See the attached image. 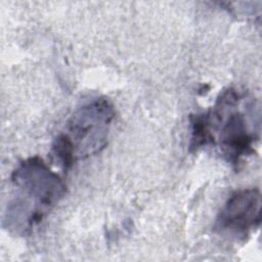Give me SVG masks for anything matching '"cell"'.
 <instances>
[{
    "mask_svg": "<svg viewBox=\"0 0 262 262\" xmlns=\"http://www.w3.org/2000/svg\"><path fill=\"white\" fill-rule=\"evenodd\" d=\"M115 110L110 100L95 99L81 106L68 122L66 133L76 150L77 158L98 152L106 144Z\"/></svg>",
    "mask_w": 262,
    "mask_h": 262,
    "instance_id": "obj_1",
    "label": "cell"
},
{
    "mask_svg": "<svg viewBox=\"0 0 262 262\" xmlns=\"http://www.w3.org/2000/svg\"><path fill=\"white\" fill-rule=\"evenodd\" d=\"M11 180L29 198L36 202L38 211L44 215L61 200L67 186L61 178L39 157L30 158L13 171Z\"/></svg>",
    "mask_w": 262,
    "mask_h": 262,
    "instance_id": "obj_2",
    "label": "cell"
},
{
    "mask_svg": "<svg viewBox=\"0 0 262 262\" xmlns=\"http://www.w3.org/2000/svg\"><path fill=\"white\" fill-rule=\"evenodd\" d=\"M261 222V193L258 188L234 191L221 209L215 229L221 234L246 237Z\"/></svg>",
    "mask_w": 262,
    "mask_h": 262,
    "instance_id": "obj_3",
    "label": "cell"
},
{
    "mask_svg": "<svg viewBox=\"0 0 262 262\" xmlns=\"http://www.w3.org/2000/svg\"><path fill=\"white\" fill-rule=\"evenodd\" d=\"M254 136L248 130L246 119L241 112L230 111L221 129V146L228 161L237 166L245 156L254 151Z\"/></svg>",
    "mask_w": 262,
    "mask_h": 262,
    "instance_id": "obj_4",
    "label": "cell"
},
{
    "mask_svg": "<svg viewBox=\"0 0 262 262\" xmlns=\"http://www.w3.org/2000/svg\"><path fill=\"white\" fill-rule=\"evenodd\" d=\"M191 149L196 150L203 145L214 142V136L211 131L209 113L200 114L191 117Z\"/></svg>",
    "mask_w": 262,
    "mask_h": 262,
    "instance_id": "obj_5",
    "label": "cell"
},
{
    "mask_svg": "<svg viewBox=\"0 0 262 262\" xmlns=\"http://www.w3.org/2000/svg\"><path fill=\"white\" fill-rule=\"evenodd\" d=\"M52 155L64 171H68L73 166L77 155L70 137L66 133L58 134L53 140Z\"/></svg>",
    "mask_w": 262,
    "mask_h": 262,
    "instance_id": "obj_6",
    "label": "cell"
}]
</instances>
